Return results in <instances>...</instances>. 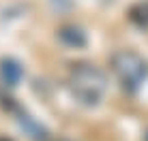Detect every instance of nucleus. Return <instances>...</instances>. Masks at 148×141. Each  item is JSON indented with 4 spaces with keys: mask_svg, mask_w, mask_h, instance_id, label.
Segmentation results:
<instances>
[{
    "mask_svg": "<svg viewBox=\"0 0 148 141\" xmlns=\"http://www.w3.org/2000/svg\"><path fill=\"white\" fill-rule=\"evenodd\" d=\"M133 58H135V54H118L116 56V60H114V64H116V70L122 75V79L125 81H140L142 79V75L146 73V64L142 62H137L135 66L131 62H133Z\"/></svg>",
    "mask_w": 148,
    "mask_h": 141,
    "instance_id": "1",
    "label": "nucleus"
}]
</instances>
